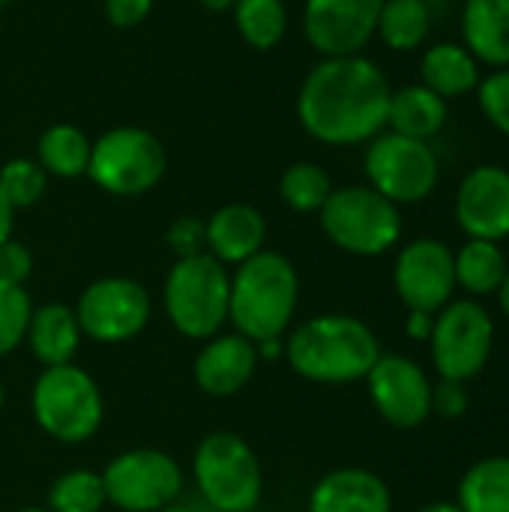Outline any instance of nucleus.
<instances>
[{
    "label": "nucleus",
    "instance_id": "f257e3e1",
    "mask_svg": "<svg viewBox=\"0 0 509 512\" xmlns=\"http://www.w3.org/2000/svg\"><path fill=\"white\" fill-rule=\"evenodd\" d=\"M390 81L366 54L321 57L297 93L300 126L327 147L369 144L387 129Z\"/></svg>",
    "mask_w": 509,
    "mask_h": 512
},
{
    "label": "nucleus",
    "instance_id": "f03ea898",
    "mask_svg": "<svg viewBox=\"0 0 509 512\" xmlns=\"http://www.w3.org/2000/svg\"><path fill=\"white\" fill-rule=\"evenodd\" d=\"M381 345L372 327L354 315H318L303 321L285 339V360L312 384L366 381L378 363Z\"/></svg>",
    "mask_w": 509,
    "mask_h": 512
},
{
    "label": "nucleus",
    "instance_id": "7ed1b4c3",
    "mask_svg": "<svg viewBox=\"0 0 509 512\" xmlns=\"http://www.w3.org/2000/svg\"><path fill=\"white\" fill-rule=\"evenodd\" d=\"M300 303L297 267L273 249H261L231 273L228 321L234 333L261 345L282 339Z\"/></svg>",
    "mask_w": 509,
    "mask_h": 512
},
{
    "label": "nucleus",
    "instance_id": "20e7f679",
    "mask_svg": "<svg viewBox=\"0 0 509 512\" xmlns=\"http://www.w3.org/2000/svg\"><path fill=\"white\" fill-rule=\"evenodd\" d=\"M231 273L210 252L177 258L162 285V303L171 327L192 339H213L222 324H228Z\"/></svg>",
    "mask_w": 509,
    "mask_h": 512
},
{
    "label": "nucleus",
    "instance_id": "39448f33",
    "mask_svg": "<svg viewBox=\"0 0 509 512\" xmlns=\"http://www.w3.org/2000/svg\"><path fill=\"white\" fill-rule=\"evenodd\" d=\"M30 408L36 426L60 444L90 441L105 420L99 384L75 363L42 369L30 393Z\"/></svg>",
    "mask_w": 509,
    "mask_h": 512
},
{
    "label": "nucleus",
    "instance_id": "423d86ee",
    "mask_svg": "<svg viewBox=\"0 0 509 512\" xmlns=\"http://www.w3.org/2000/svg\"><path fill=\"white\" fill-rule=\"evenodd\" d=\"M327 240L357 258H378L402 237V213L372 186L333 189L318 213Z\"/></svg>",
    "mask_w": 509,
    "mask_h": 512
},
{
    "label": "nucleus",
    "instance_id": "0eeeda50",
    "mask_svg": "<svg viewBox=\"0 0 509 512\" xmlns=\"http://www.w3.org/2000/svg\"><path fill=\"white\" fill-rule=\"evenodd\" d=\"M195 486L213 512L258 510L264 471L255 450L234 432H210L192 459Z\"/></svg>",
    "mask_w": 509,
    "mask_h": 512
},
{
    "label": "nucleus",
    "instance_id": "6e6552de",
    "mask_svg": "<svg viewBox=\"0 0 509 512\" xmlns=\"http://www.w3.org/2000/svg\"><path fill=\"white\" fill-rule=\"evenodd\" d=\"M165 147L141 126H114L93 141L87 177L114 198H138L165 177Z\"/></svg>",
    "mask_w": 509,
    "mask_h": 512
},
{
    "label": "nucleus",
    "instance_id": "1a4fd4ad",
    "mask_svg": "<svg viewBox=\"0 0 509 512\" xmlns=\"http://www.w3.org/2000/svg\"><path fill=\"white\" fill-rule=\"evenodd\" d=\"M363 171L369 186L396 207L420 204L435 192L441 177V165L429 141L405 138L390 129L366 144Z\"/></svg>",
    "mask_w": 509,
    "mask_h": 512
},
{
    "label": "nucleus",
    "instance_id": "9d476101",
    "mask_svg": "<svg viewBox=\"0 0 509 512\" xmlns=\"http://www.w3.org/2000/svg\"><path fill=\"white\" fill-rule=\"evenodd\" d=\"M432 363L447 381L477 378L495 348V321L477 300H450L438 315L429 336Z\"/></svg>",
    "mask_w": 509,
    "mask_h": 512
},
{
    "label": "nucleus",
    "instance_id": "9b49d317",
    "mask_svg": "<svg viewBox=\"0 0 509 512\" xmlns=\"http://www.w3.org/2000/svg\"><path fill=\"white\" fill-rule=\"evenodd\" d=\"M108 504L123 512H159L177 504L183 492V468L162 450H126L102 471Z\"/></svg>",
    "mask_w": 509,
    "mask_h": 512
},
{
    "label": "nucleus",
    "instance_id": "f8f14e48",
    "mask_svg": "<svg viewBox=\"0 0 509 512\" xmlns=\"http://www.w3.org/2000/svg\"><path fill=\"white\" fill-rule=\"evenodd\" d=\"M150 294L126 276H105L84 288L75 306L78 327L99 345H123L150 324Z\"/></svg>",
    "mask_w": 509,
    "mask_h": 512
},
{
    "label": "nucleus",
    "instance_id": "ddd939ff",
    "mask_svg": "<svg viewBox=\"0 0 509 512\" xmlns=\"http://www.w3.org/2000/svg\"><path fill=\"white\" fill-rule=\"evenodd\" d=\"M393 285L408 309L438 315L456 291L453 249L435 237L411 240L393 267Z\"/></svg>",
    "mask_w": 509,
    "mask_h": 512
},
{
    "label": "nucleus",
    "instance_id": "4468645a",
    "mask_svg": "<svg viewBox=\"0 0 509 512\" xmlns=\"http://www.w3.org/2000/svg\"><path fill=\"white\" fill-rule=\"evenodd\" d=\"M366 387L381 420L396 429H417L432 417V381L411 357L381 354Z\"/></svg>",
    "mask_w": 509,
    "mask_h": 512
},
{
    "label": "nucleus",
    "instance_id": "2eb2a0df",
    "mask_svg": "<svg viewBox=\"0 0 509 512\" xmlns=\"http://www.w3.org/2000/svg\"><path fill=\"white\" fill-rule=\"evenodd\" d=\"M384 0H306L303 33L321 57L363 54L378 30Z\"/></svg>",
    "mask_w": 509,
    "mask_h": 512
},
{
    "label": "nucleus",
    "instance_id": "dca6fc26",
    "mask_svg": "<svg viewBox=\"0 0 509 512\" xmlns=\"http://www.w3.org/2000/svg\"><path fill=\"white\" fill-rule=\"evenodd\" d=\"M456 222L468 240L501 243L509 237V168L477 165L456 192Z\"/></svg>",
    "mask_w": 509,
    "mask_h": 512
},
{
    "label": "nucleus",
    "instance_id": "f3484780",
    "mask_svg": "<svg viewBox=\"0 0 509 512\" xmlns=\"http://www.w3.org/2000/svg\"><path fill=\"white\" fill-rule=\"evenodd\" d=\"M258 345L240 333H216L201 345L192 363L195 384L213 399L237 396L258 372Z\"/></svg>",
    "mask_w": 509,
    "mask_h": 512
},
{
    "label": "nucleus",
    "instance_id": "a211bd4d",
    "mask_svg": "<svg viewBox=\"0 0 509 512\" xmlns=\"http://www.w3.org/2000/svg\"><path fill=\"white\" fill-rule=\"evenodd\" d=\"M204 231H207V252L228 264H243L252 255H258L267 243V219L258 207L234 201L225 204L219 210L210 213V219H204Z\"/></svg>",
    "mask_w": 509,
    "mask_h": 512
},
{
    "label": "nucleus",
    "instance_id": "6ab92c4d",
    "mask_svg": "<svg viewBox=\"0 0 509 512\" xmlns=\"http://www.w3.org/2000/svg\"><path fill=\"white\" fill-rule=\"evenodd\" d=\"M387 483L366 468H339L321 477L309 495V512H390Z\"/></svg>",
    "mask_w": 509,
    "mask_h": 512
},
{
    "label": "nucleus",
    "instance_id": "aec40b11",
    "mask_svg": "<svg viewBox=\"0 0 509 512\" xmlns=\"http://www.w3.org/2000/svg\"><path fill=\"white\" fill-rule=\"evenodd\" d=\"M462 45L480 66H509V0H465L462 3Z\"/></svg>",
    "mask_w": 509,
    "mask_h": 512
},
{
    "label": "nucleus",
    "instance_id": "412c9836",
    "mask_svg": "<svg viewBox=\"0 0 509 512\" xmlns=\"http://www.w3.org/2000/svg\"><path fill=\"white\" fill-rule=\"evenodd\" d=\"M81 339H84V333L78 327L75 309H69L63 303H45V306L33 309L24 342L33 351V357L45 369H51V366L75 363Z\"/></svg>",
    "mask_w": 509,
    "mask_h": 512
},
{
    "label": "nucleus",
    "instance_id": "4be33fe9",
    "mask_svg": "<svg viewBox=\"0 0 509 512\" xmlns=\"http://www.w3.org/2000/svg\"><path fill=\"white\" fill-rule=\"evenodd\" d=\"M450 117V102L432 93L426 84H405L390 93L387 129L405 138L432 141Z\"/></svg>",
    "mask_w": 509,
    "mask_h": 512
},
{
    "label": "nucleus",
    "instance_id": "5701e85b",
    "mask_svg": "<svg viewBox=\"0 0 509 512\" xmlns=\"http://www.w3.org/2000/svg\"><path fill=\"white\" fill-rule=\"evenodd\" d=\"M420 84L441 99H462L480 84V63L462 42H435L423 51Z\"/></svg>",
    "mask_w": 509,
    "mask_h": 512
},
{
    "label": "nucleus",
    "instance_id": "b1692460",
    "mask_svg": "<svg viewBox=\"0 0 509 512\" xmlns=\"http://www.w3.org/2000/svg\"><path fill=\"white\" fill-rule=\"evenodd\" d=\"M90 150H93V141L78 126L54 123L36 141V162L45 168L48 177L75 180V177L87 174Z\"/></svg>",
    "mask_w": 509,
    "mask_h": 512
},
{
    "label": "nucleus",
    "instance_id": "393cba45",
    "mask_svg": "<svg viewBox=\"0 0 509 512\" xmlns=\"http://www.w3.org/2000/svg\"><path fill=\"white\" fill-rule=\"evenodd\" d=\"M453 261H456V288L468 291L471 297L498 294L507 279L509 264L501 243L468 240L459 252H453Z\"/></svg>",
    "mask_w": 509,
    "mask_h": 512
},
{
    "label": "nucleus",
    "instance_id": "a878e982",
    "mask_svg": "<svg viewBox=\"0 0 509 512\" xmlns=\"http://www.w3.org/2000/svg\"><path fill=\"white\" fill-rule=\"evenodd\" d=\"M462 512H509V456H489L471 465L459 483Z\"/></svg>",
    "mask_w": 509,
    "mask_h": 512
},
{
    "label": "nucleus",
    "instance_id": "bb28decb",
    "mask_svg": "<svg viewBox=\"0 0 509 512\" xmlns=\"http://www.w3.org/2000/svg\"><path fill=\"white\" fill-rule=\"evenodd\" d=\"M432 30V12L426 0H384L378 15L381 42L393 51H417Z\"/></svg>",
    "mask_w": 509,
    "mask_h": 512
},
{
    "label": "nucleus",
    "instance_id": "cd10ccee",
    "mask_svg": "<svg viewBox=\"0 0 509 512\" xmlns=\"http://www.w3.org/2000/svg\"><path fill=\"white\" fill-rule=\"evenodd\" d=\"M231 12H234L237 33L255 51L276 48L288 33V6H285V0H237Z\"/></svg>",
    "mask_w": 509,
    "mask_h": 512
},
{
    "label": "nucleus",
    "instance_id": "c85d7f7f",
    "mask_svg": "<svg viewBox=\"0 0 509 512\" xmlns=\"http://www.w3.org/2000/svg\"><path fill=\"white\" fill-rule=\"evenodd\" d=\"M330 195H333V180L315 162H294L279 177V198L294 213H321Z\"/></svg>",
    "mask_w": 509,
    "mask_h": 512
},
{
    "label": "nucleus",
    "instance_id": "c756f323",
    "mask_svg": "<svg viewBox=\"0 0 509 512\" xmlns=\"http://www.w3.org/2000/svg\"><path fill=\"white\" fill-rule=\"evenodd\" d=\"M108 504L102 474L78 468L60 474L48 489V510L51 512H99Z\"/></svg>",
    "mask_w": 509,
    "mask_h": 512
},
{
    "label": "nucleus",
    "instance_id": "7c9ffc66",
    "mask_svg": "<svg viewBox=\"0 0 509 512\" xmlns=\"http://www.w3.org/2000/svg\"><path fill=\"white\" fill-rule=\"evenodd\" d=\"M48 189V174L36 159L15 156L0 165V195L9 201L12 210L33 207Z\"/></svg>",
    "mask_w": 509,
    "mask_h": 512
},
{
    "label": "nucleus",
    "instance_id": "2f4dec72",
    "mask_svg": "<svg viewBox=\"0 0 509 512\" xmlns=\"http://www.w3.org/2000/svg\"><path fill=\"white\" fill-rule=\"evenodd\" d=\"M30 315H33V303L24 285L0 282V360L24 345Z\"/></svg>",
    "mask_w": 509,
    "mask_h": 512
},
{
    "label": "nucleus",
    "instance_id": "473e14b6",
    "mask_svg": "<svg viewBox=\"0 0 509 512\" xmlns=\"http://www.w3.org/2000/svg\"><path fill=\"white\" fill-rule=\"evenodd\" d=\"M477 105H480L483 117L498 132L509 135V66L507 69H492L486 78H480Z\"/></svg>",
    "mask_w": 509,
    "mask_h": 512
},
{
    "label": "nucleus",
    "instance_id": "72a5a7b5",
    "mask_svg": "<svg viewBox=\"0 0 509 512\" xmlns=\"http://www.w3.org/2000/svg\"><path fill=\"white\" fill-rule=\"evenodd\" d=\"M165 243L177 258H189L198 252H207V231H204V219L195 216H180L168 225L165 231Z\"/></svg>",
    "mask_w": 509,
    "mask_h": 512
},
{
    "label": "nucleus",
    "instance_id": "f704fd0d",
    "mask_svg": "<svg viewBox=\"0 0 509 512\" xmlns=\"http://www.w3.org/2000/svg\"><path fill=\"white\" fill-rule=\"evenodd\" d=\"M33 273V255L24 243L18 240H6L0 246V282H9V285H24Z\"/></svg>",
    "mask_w": 509,
    "mask_h": 512
},
{
    "label": "nucleus",
    "instance_id": "c9c22d12",
    "mask_svg": "<svg viewBox=\"0 0 509 512\" xmlns=\"http://www.w3.org/2000/svg\"><path fill=\"white\" fill-rule=\"evenodd\" d=\"M471 405V396L465 390V381H447L441 378L438 387H432V414H441L447 420H459Z\"/></svg>",
    "mask_w": 509,
    "mask_h": 512
},
{
    "label": "nucleus",
    "instance_id": "e433bc0d",
    "mask_svg": "<svg viewBox=\"0 0 509 512\" xmlns=\"http://www.w3.org/2000/svg\"><path fill=\"white\" fill-rule=\"evenodd\" d=\"M150 12L153 0H105V18L120 30L138 27Z\"/></svg>",
    "mask_w": 509,
    "mask_h": 512
},
{
    "label": "nucleus",
    "instance_id": "4c0bfd02",
    "mask_svg": "<svg viewBox=\"0 0 509 512\" xmlns=\"http://www.w3.org/2000/svg\"><path fill=\"white\" fill-rule=\"evenodd\" d=\"M432 327H435V315L429 312H417V309H408V321H405V333L417 342L429 339L432 336Z\"/></svg>",
    "mask_w": 509,
    "mask_h": 512
},
{
    "label": "nucleus",
    "instance_id": "58836bf2",
    "mask_svg": "<svg viewBox=\"0 0 509 512\" xmlns=\"http://www.w3.org/2000/svg\"><path fill=\"white\" fill-rule=\"evenodd\" d=\"M12 225H15V210H12L9 201L0 195V246L12 237Z\"/></svg>",
    "mask_w": 509,
    "mask_h": 512
},
{
    "label": "nucleus",
    "instance_id": "ea45409f",
    "mask_svg": "<svg viewBox=\"0 0 509 512\" xmlns=\"http://www.w3.org/2000/svg\"><path fill=\"white\" fill-rule=\"evenodd\" d=\"M198 3L210 12H228V9H234L237 0H198Z\"/></svg>",
    "mask_w": 509,
    "mask_h": 512
},
{
    "label": "nucleus",
    "instance_id": "a19ab883",
    "mask_svg": "<svg viewBox=\"0 0 509 512\" xmlns=\"http://www.w3.org/2000/svg\"><path fill=\"white\" fill-rule=\"evenodd\" d=\"M417 512H462V510H459V504L438 501V504H429V507H423V510H417Z\"/></svg>",
    "mask_w": 509,
    "mask_h": 512
},
{
    "label": "nucleus",
    "instance_id": "79ce46f5",
    "mask_svg": "<svg viewBox=\"0 0 509 512\" xmlns=\"http://www.w3.org/2000/svg\"><path fill=\"white\" fill-rule=\"evenodd\" d=\"M498 300H501V309H504V315L509 318V270H507V279H504V285H501V291H498Z\"/></svg>",
    "mask_w": 509,
    "mask_h": 512
},
{
    "label": "nucleus",
    "instance_id": "37998d69",
    "mask_svg": "<svg viewBox=\"0 0 509 512\" xmlns=\"http://www.w3.org/2000/svg\"><path fill=\"white\" fill-rule=\"evenodd\" d=\"M159 512H195L192 507H183V504H171V507H165V510Z\"/></svg>",
    "mask_w": 509,
    "mask_h": 512
},
{
    "label": "nucleus",
    "instance_id": "c03bdc74",
    "mask_svg": "<svg viewBox=\"0 0 509 512\" xmlns=\"http://www.w3.org/2000/svg\"><path fill=\"white\" fill-rule=\"evenodd\" d=\"M18 512H51L48 507H24V510H18Z\"/></svg>",
    "mask_w": 509,
    "mask_h": 512
},
{
    "label": "nucleus",
    "instance_id": "a18cd8bd",
    "mask_svg": "<svg viewBox=\"0 0 509 512\" xmlns=\"http://www.w3.org/2000/svg\"><path fill=\"white\" fill-rule=\"evenodd\" d=\"M3 402H6V390H3V381H0V411H3Z\"/></svg>",
    "mask_w": 509,
    "mask_h": 512
},
{
    "label": "nucleus",
    "instance_id": "49530a36",
    "mask_svg": "<svg viewBox=\"0 0 509 512\" xmlns=\"http://www.w3.org/2000/svg\"><path fill=\"white\" fill-rule=\"evenodd\" d=\"M6 3H9V0H0V6H6Z\"/></svg>",
    "mask_w": 509,
    "mask_h": 512
},
{
    "label": "nucleus",
    "instance_id": "de8ad7c7",
    "mask_svg": "<svg viewBox=\"0 0 509 512\" xmlns=\"http://www.w3.org/2000/svg\"><path fill=\"white\" fill-rule=\"evenodd\" d=\"M249 512H255V510H249Z\"/></svg>",
    "mask_w": 509,
    "mask_h": 512
}]
</instances>
